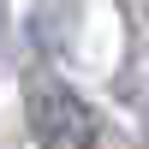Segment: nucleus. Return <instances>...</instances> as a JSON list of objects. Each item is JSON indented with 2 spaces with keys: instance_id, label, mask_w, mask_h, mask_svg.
I'll list each match as a JSON object with an SVG mask.
<instances>
[{
  "instance_id": "1",
  "label": "nucleus",
  "mask_w": 149,
  "mask_h": 149,
  "mask_svg": "<svg viewBox=\"0 0 149 149\" xmlns=\"http://www.w3.org/2000/svg\"><path fill=\"white\" fill-rule=\"evenodd\" d=\"M24 119H30V137L42 149H95V125H102L95 107L48 72L24 78Z\"/></svg>"
}]
</instances>
